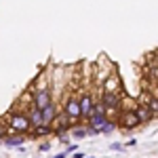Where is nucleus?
Listing matches in <instances>:
<instances>
[{"label": "nucleus", "mask_w": 158, "mask_h": 158, "mask_svg": "<svg viewBox=\"0 0 158 158\" xmlns=\"http://www.w3.org/2000/svg\"><path fill=\"white\" fill-rule=\"evenodd\" d=\"M32 103H34L38 110H44L47 106H51V103H53L51 85H49V80H47L44 76H40V80H38L36 91H34V95H32Z\"/></svg>", "instance_id": "nucleus-1"}, {"label": "nucleus", "mask_w": 158, "mask_h": 158, "mask_svg": "<svg viewBox=\"0 0 158 158\" xmlns=\"http://www.w3.org/2000/svg\"><path fill=\"white\" fill-rule=\"evenodd\" d=\"M9 127H11V133L15 135H25L34 129L27 112H11L9 114Z\"/></svg>", "instance_id": "nucleus-2"}, {"label": "nucleus", "mask_w": 158, "mask_h": 158, "mask_svg": "<svg viewBox=\"0 0 158 158\" xmlns=\"http://www.w3.org/2000/svg\"><path fill=\"white\" fill-rule=\"evenodd\" d=\"M63 112L72 118V122H78L82 118V110H80V99L76 93H68V97H65V103H63Z\"/></svg>", "instance_id": "nucleus-3"}, {"label": "nucleus", "mask_w": 158, "mask_h": 158, "mask_svg": "<svg viewBox=\"0 0 158 158\" xmlns=\"http://www.w3.org/2000/svg\"><path fill=\"white\" fill-rule=\"evenodd\" d=\"M78 99H80L82 118L89 120V118H91V114H93V106H95V101H93V93H91V91H86V89H82V91L78 93Z\"/></svg>", "instance_id": "nucleus-4"}, {"label": "nucleus", "mask_w": 158, "mask_h": 158, "mask_svg": "<svg viewBox=\"0 0 158 158\" xmlns=\"http://www.w3.org/2000/svg\"><path fill=\"white\" fill-rule=\"evenodd\" d=\"M118 122H120L122 129H135V127H139V124H141L139 116H137V110H127L120 118H118Z\"/></svg>", "instance_id": "nucleus-5"}, {"label": "nucleus", "mask_w": 158, "mask_h": 158, "mask_svg": "<svg viewBox=\"0 0 158 158\" xmlns=\"http://www.w3.org/2000/svg\"><path fill=\"white\" fill-rule=\"evenodd\" d=\"M57 108H55V103H51V106H47V108L42 110V120H44V124H53V120L57 118Z\"/></svg>", "instance_id": "nucleus-6"}, {"label": "nucleus", "mask_w": 158, "mask_h": 158, "mask_svg": "<svg viewBox=\"0 0 158 158\" xmlns=\"http://www.w3.org/2000/svg\"><path fill=\"white\" fill-rule=\"evenodd\" d=\"M137 116H139L141 122H148V120H152L154 112L150 110V106H137Z\"/></svg>", "instance_id": "nucleus-7"}, {"label": "nucleus", "mask_w": 158, "mask_h": 158, "mask_svg": "<svg viewBox=\"0 0 158 158\" xmlns=\"http://www.w3.org/2000/svg\"><path fill=\"white\" fill-rule=\"evenodd\" d=\"M51 127H53V124H40V127H36V131H32V135H34V137H47V135L53 133Z\"/></svg>", "instance_id": "nucleus-8"}, {"label": "nucleus", "mask_w": 158, "mask_h": 158, "mask_svg": "<svg viewBox=\"0 0 158 158\" xmlns=\"http://www.w3.org/2000/svg\"><path fill=\"white\" fill-rule=\"evenodd\" d=\"M6 146H21L23 143V135H15V137H4L2 139Z\"/></svg>", "instance_id": "nucleus-9"}, {"label": "nucleus", "mask_w": 158, "mask_h": 158, "mask_svg": "<svg viewBox=\"0 0 158 158\" xmlns=\"http://www.w3.org/2000/svg\"><path fill=\"white\" fill-rule=\"evenodd\" d=\"M72 135L76 137V139H82V137H86V135H89V131H86V129H82V127H74Z\"/></svg>", "instance_id": "nucleus-10"}, {"label": "nucleus", "mask_w": 158, "mask_h": 158, "mask_svg": "<svg viewBox=\"0 0 158 158\" xmlns=\"http://www.w3.org/2000/svg\"><path fill=\"white\" fill-rule=\"evenodd\" d=\"M114 129H116V122H112V120H106L103 122V127H101V133H112V131H114Z\"/></svg>", "instance_id": "nucleus-11"}, {"label": "nucleus", "mask_w": 158, "mask_h": 158, "mask_svg": "<svg viewBox=\"0 0 158 158\" xmlns=\"http://www.w3.org/2000/svg\"><path fill=\"white\" fill-rule=\"evenodd\" d=\"M9 133H11V127H9L4 120H0V139H4Z\"/></svg>", "instance_id": "nucleus-12"}, {"label": "nucleus", "mask_w": 158, "mask_h": 158, "mask_svg": "<svg viewBox=\"0 0 158 158\" xmlns=\"http://www.w3.org/2000/svg\"><path fill=\"white\" fill-rule=\"evenodd\" d=\"M51 150V141H42L40 143V152H49Z\"/></svg>", "instance_id": "nucleus-13"}, {"label": "nucleus", "mask_w": 158, "mask_h": 158, "mask_svg": "<svg viewBox=\"0 0 158 158\" xmlns=\"http://www.w3.org/2000/svg\"><path fill=\"white\" fill-rule=\"evenodd\" d=\"M112 150H114V152H122V150H124V146H120V143H112Z\"/></svg>", "instance_id": "nucleus-14"}, {"label": "nucleus", "mask_w": 158, "mask_h": 158, "mask_svg": "<svg viewBox=\"0 0 158 158\" xmlns=\"http://www.w3.org/2000/svg\"><path fill=\"white\" fill-rule=\"evenodd\" d=\"M76 150H78V146H68V150H65V152H68V154H74Z\"/></svg>", "instance_id": "nucleus-15"}, {"label": "nucleus", "mask_w": 158, "mask_h": 158, "mask_svg": "<svg viewBox=\"0 0 158 158\" xmlns=\"http://www.w3.org/2000/svg\"><path fill=\"white\" fill-rule=\"evenodd\" d=\"M65 156H68V152H61V154H55L53 158H65Z\"/></svg>", "instance_id": "nucleus-16"}, {"label": "nucleus", "mask_w": 158, "mask_h": 158, "mask_svg": "<svg viewBox=\"0 0 158 158\" xmlns=\"http://www.w3.org/2000/svg\"><path fill=\"white\" fill-rule=\"evenodd\" d=\"M156 95H158V82H156Z\"/></svg>", "instance_id": "nucleus-17"}, {"label": "nucleus", "mask_w": 158, "mask_h": 158, "mask_svg": "<svg viewBox=\"0 0 158 158\" xmlns=\"http://www.w3.org/2000/svg\"><path fill=\"white\" fill-rule=\"evenodd\" d=\"M85 158H93V156H85Z\"/></svg>", "instance_id": "nucleus-18"}]
</instances>
